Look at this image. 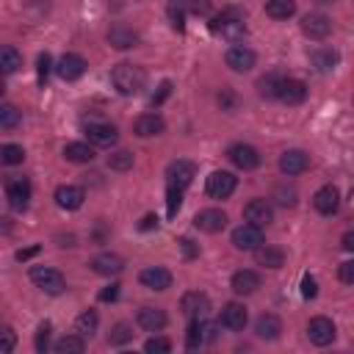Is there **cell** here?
<instances>
[{"label": "cell", "mask_w": 354, "mask_h": 354, "mask_svg": "<svg viewBox=\"0 0 354 354\" xmlns=\"http://www.w3.org/2000/svg\"><path fill=\"white\" fill-rule=\"evenodd\" d=\"M169 94H171V83H169V80H163V83H160V88H158V94H152V105H160Z\"/></svg>", "instance_id": "obj_50"}, {"label": "cell", "mask_w": 354, "mask_h": 354, "mask_svg": "<svg viewBox=\"0 0 354 354\" xmlns=\"http://www.w3.org/2000/svg\"><path fill=\"white\" fill-rule=\"evenodd\" d=\"M136 41H138V33L127 25H113L108 30V44L116 50H130V47H136Z\"/></svg>", "instance_id": "obj_29"}, {"label": "cell", "mask_w": 354, "mask_h": 354, "mask_svg": "<svg viewBox=\"0 0 354 354\" xmlns=\"http://www.w3.org/2000/svg\"><path fill=\"white\" fill-rule=\"evenodd\" d=\"M301 296H304V299H315V296H318V282H315V277H310V274L301 277Z\"/></svg>", "instance_id": "obj_45"}, {"label": "cell", "mask_w": 354, "mask_h": 354, "mask_svg": "<svg viewBox=\"0 0 354 354\" xmlns=\"http://www.w3.org/2000/svg\"><path fill=\"white\" fill-rule=\"evenodd\" d=\"M340 246H343L346 252H354V230H348V232L343 235V241H340Z\"/></svg>", "instance_id": "obj_57"}, {"label": "cell", "mask_w": 354, "mask_h": 354, "mask_svg": "<svg viewBox=\"0 0 354 354\" xmlns=\"http://www.w3.org/2000/svg\"><path fill=\"white\" fill-rule=\"evenodd\" d=\"M183 191L185 188H177V185H169L166 188V210H169V216H177V210L183 205Z\"/></svg>", "instance_id": "obj_42"}, {"label": "cell", "mask_w": 354, "mask_h": 354, "mask_svg": "<svg viewBox=\"0 0 354 354\" xmlns=\"http://www.w3.org/2000/svg\"><path fill=\"white\" fill-rule=\"evenodd\" d=\"M296 11V0H266V14L271 19H288Z\"/></svg>", "instance_id": "obj_34"}, {"label": "cell", "mask_w": 354, "mask_h": 354, "mask_svg": "<svg viewBox=\"0 0 354 354\" xmlns=\"http://www.w3.org/2000/svg\"><path fill=\"white\" fill-rule=\"evenodd\" d=\"M36 252H39V246H28V249H19V252H17V260H19V263H22V260H30Z\"/></svg>", "instance_id": "obj_56"}, {"label": "cell", "mask_w": 354, "mask_h": 354, "mask_svg": "<svg viewBox=\"0 0 354 354\" xmlns=\"http://www.w3.org/2000/svg\"><path fill=\"white\" fill-rule=\"evenodd\" d=\"M337 277H340V282H346V285H354V260H346V263H340V268H337Z\"/></svg>", "instance_id": "obj_47"}, {"label": "cell", "mask_w": 354, "mask_h": 354, "mask_svg": "<svg viewBox=\"0 0 354 354\" xmlns=\"http://www.w3.org/2000/svg\"><path fill=\"white\" fill-rule=\"evenodd\" d=\"M55 72H58L61 80L72 83V80H77V77L86 72V58L77 55V53H64V55L58 58V64H55Z\"/></svg>", "instance_id": "obj_6"}, {"label": "cell", "mask_w": 354, "mask_h": 354, "mask_svg": "<svg viewBox=\"0 0 354 354\" xmlns=\"http://www.w3.org/2000/svg\"><path fill=\"white\" fill-rule=\"evenodd\" d=\"M50 332H53V324L50 321H41L39 329H36V340H33V346H36L39 354H44L50 348Z\"/></svg>", "instance_id": "obj_41"}, {"label": "cell", "mask_w": 354, "mask_h": 354, "mask_svg": "<svg viewBox=\"0 0 354 354\" xmlns=\"http://www.w3.org/2000/svg\"><path fill=\"white\" fill-rule=\"evenodd\" d=\"M227 158L232 160V166H238L241 171H252L260 166V152L252 144H232L227 149Z\"/></svg>", "instance_id": "obj_5"}, {"label": "cell", "mask_w": 354, "mask_h": 354, "mask_svg": "<svg viewBox=\"0 0 354 354\" xmlns=\"http://www.w3.org/2000/svg\"><path fill=\"white\" fill-rule=\"evenodd\" d=\"M180 310H183L188 318H205L207 310H210V299H207L205 293H199V290H191V293H185V296L180 299Z\"/></svg>", "instance_id": "obj_20"}, {"label": "cell", "mask_w": 354, "mask_h": 354, "mask_svg": "<svg viewBox=\"0 0 354 354\" xmlns=\"http://www.w3.org/2000/svg\"><path fill=\"white\" fill-rule=\"evenodd\" d=\"M254 332L260 340H277L282 335V321L274 315V313H263L257 321H254Z\"/></svg>", "instance_id": "obj_28"}, {"label": "cell", "mask_w": 354, "mask_h": 354, "mask_svg": "<svg viewBox=\"0 0 354 354\" xmlns=\"http://www.w3.org/2000/svg\"><path fill=\"white\" fill-rule=\"evenodd\" d=\"M144 351H149V354H169L171 351V340H166V337H149L144 343Z\"/></svg>", "instance_id": "obj_44"}, {"label": "cell", "mask_w": 354, "mask_h": 354, "mask_svg": "<svg viewBox=\"0 0 354 354\" xmlns=\"http://www.w3.org/2000/svg\"><path fill=\"white\" fill-rule=\"evenodd\" d=\"M108 169H113V171H127V169H133V152L119 149V152L108 155Z\"/></svg>", "instance_id": "obj_40"}, {"label": "cell", "mask_w": 354, "mask_h": 354, "mask_svg": "<svg viewBox=\"0 0 354 354\" xmlns=\"http://www.w3.org/2000/svg\"><path fill=\"white\" fill-rule=\"evenodd\" d=\"M230 285H232V290L238 296H249V293H254L260 288V274L252 271V268H241V271L232 274V282Z\"/></svg>", "instance_id": "obj_27"}, {"label": "cell", "mask_w": 354, "mask_h": 354, "mask_svg": "<svg viewBox=\"0 0 354 354\" xmlns=\"http://www.w3.org/2000/svg\"><path fill=\"white\" fill-rule=\"evenodd\" d=\"M64 158L69 163H91L94 160V149L88 144H83V141H72V144L64 147Z\"/></svg>", "instance_id": "obj_32"}, {"label": "cell", "mask_w": 354, "mask_h": 354, "mask_svg": "<svg viewBox=\"0 0 354 354\" xmlns=\"http://www.w3.org/2000/svg\"><path fill=\"white\" fill-rule=\"evenodd\" d=\"M97 324H100L97 313H94V310H83V313L77 315V321H75V332H80L83 337H91V335L97 332Z\"/></svg>", "instance_id": "obj_36"}, {"label": "cell", "mask_w": 354, "mask_h": 354, "mask_svg": "<svg viewBox=\"0 0 354 354\" xmlns=\"http://www.w3.org/2000/svg\"><path fill=\"white\" fill-rule=\"evenodd\" d=\"M235 185H238V180H235V174H230V171H210V177H207V194L213 196V199H227L232 191H235Z\"/></svg>", "instance_id": "obj_7"}, {"label": "cell", "mask_w": 354, "mask_h": 354, "mask_svg": "<svg viewBox=\"0 0 354 354\" xmlns=\"http://www.w3.org/2000/svg\"><path fill=\"white\" fill-rule=\"evenodd\" d=\"M177 243H180V249H183V254H185V257H196V252H199V249L194 246V241H191V238H180Z\"/></svg>", "instance_id": "obj_52"}, {"label": "cell", "mask_w": 354, "mask_h": 354, "mask_svg": "<svg viewBox=\"0 0 354 354\" xmlns=\"http://www.w3.org/2000/svg\"><path fill=\"white\" fill-rule=\"evenodd\" d=\"M0 66H3L6 75H14V72L22 66V55H19L11 44H6V47L0 50Z\"/></svg>", "instance_id": "obj_37"}, {"label": "cell", "mask_w": 354, "mask_h": 354, "mask_svg": "<svg viewBox=\"0 0 354 354\" xmlns=\"http://www.w3.org/2000/svg\"><path fill=\"white\" fill-rule=\"evenodd\" d=\"M55 354H83L86 351V337L77 332V335H66L61 337L55 346H53Z\"/></svg>", "instance_id": "obj_33"}, {"label": "cell", "mask_w": 354, "mask_h": 354, "mask_svg": "<svg viewBox=\"0 0 354 354\" xmlns=\"http://www.w3.org/2000/svg\"><path fill=\"white\" fill-rule=\"evenodd\" d=\"M169 19H171V28L174 30H183L185 28V17H183V8L180 6H169Z\"/></svg>", "instance_id": "obj_48"}, {"label": "cell", "mask_w": 354, "mask_h": 354, "mask_svg": "<svg viewBox=\"0 0 354 354\" xmlns=\"http://www.w3.org/2000/svg\"><path fill=\"white\" fill-rule=\"evenodd\" d=\"M277 202L279 205H285V207H290V205H296V191H282V188H277Z\"/></svg>", "instance_id": "obj_51"}, {"label": "cell", "mask_w": 354, "mask_h": 354, "mask_svg": "<svg viewBox=\"0 0 354 354\" xmlns=\"http://www.w3.org/2000/svg\"><path fill=\"white\" fill-rule=\"evenodd\" d=\"M111 83L119 94L124 97H136L144 91L147 86V72L138 66V64H116L111 69Z\"/></svg>", "instance_id": "obj_1"}, {"label": "cell", "mask_w": 354, "mask_h": 354, "mask_svg": "<svg viewBox=\"0 0 354 354\" xmlns=\"http://www.w3.org/2000/svg\"><path fill=\"white\" fill-rule=\"evenodd\" d=\"M194 227L202 230V232H221L227 227V213L224 210H216V207H207V210H199L196 218H194Z\"/></svg>", "instance_id": "obj_14"}, {"label": "cell", "mask_w": 354, "mask_h": 354, "mask_svg": "<svg viewBox=\"0 0 354 354\" xmlns=\"http://www.w3.org/2000/svg\"><path fill=\"white\" fill-rule=\"evenodd\" d=\"M310 169V155L304 149H285L279 155V171L293 177V174H301Z\"/></svg>", "instance_id": "obj_11"}, {"label": "cell", "mask_w": 354, "mask_h": 354, "mask_svg": "<svg viewBox=\"0 0 354 354\" xmlns=\"http://www.w3.org/2000/svg\"><path fill=\"white\" fill-rule=\"evenodd\" d=\"M279 86H282V77L274 75V72L257 80V91H260V97H266V100H279Z\"/></svg>", "instance_id": "obj_35"}, {"label": "cell", "mask_w": 354, "mask_h": 354, "mask_svg": "<svg viewBox=\"0 0 354 354\" xmlns=\"http://www.w3.org/2000/svg\"><path fill=\"white\" fill-rule=\"evenodd\" d=\"M243 218L254 227H268L274 221V210L266 199H252L246 207H243Z\"/></svg>", "instance_id": "obj_18"}, {"label": "cell", "mask_w": 354, "mask_h": 354, "mask_svg": "<svg viewBox=\"0 0 354 354\" xmlns=\"http://www.w3.org/2000/svg\"><path fill=\"white\" fill-rule=\"evenodd\" d=\"M194 177H196V166L191 160H171L166 169L169 185H177V188H188Z\"/></svg>", "instance_id": "obj_12"}, {"label": "cell", "mask_w": 354, "mask_h": 354, "mask_svg": "<svg viewBox=\"0 0 354 354\" xmlns=\"http://www.w3.org/2000/svg\"><path fill=\"white\" fill-rule=\"evenodd\" d=\"M36 64H39V86L44 88V83H47V75H50V66H53V61H50V55H47V53H41Z\"/></svg>", "instance_id": "obj_46"}, {"label": "cell", "mask_w": 354, "mask_h": 354, "mask_svg": "<svg viewBox=\"0 0 354 354\" xmlns=\"http://www.w3.org/2000/svg\"><path fill=\"white\" fill-rule=\"evenodd\" d=\"M30 282H33L36 288H41L44 293H50V296H58V293H64V288H66L64 274H61L58 268H50V266H33V268H30Z\"/></svg>", "instance_id": "obj_3"}, {"label": "cell", "mask_w": 354, "mask_h": 354, "mask_svg": "<svg viewBox=\"0 0 354 354\" xmlns=\"http://www.w3.org/2000/svg\"><path fill=\"white\" fill-rule=\"evenodd\" d=\"M119 296V285L113 282V285H108L105 290H100V301H113Z\"/></svg>", "instance_id": "obj_53"}, {"label": "cell", "mask_w": 354, "mask_h": 354, "mask_svg": "<svg viewBox=\"0 0 354 354\" xmlns=\"http://www.w3.org/2000/svg\"><path fill=\"white\" fill-rule=\"evenodd\" d=\"M188 8H191L194 14H207V11H210V3H207V0H191Z\"/></svg>", "instance_id": "obj_54"}, {"label": "cell", "mask_w": 354, "mask_h": 354, "mask_svg": "<svg viewBox=\"0 0 354 354\" xmlns=\"http://www.w3.org/2000/svg\"><path fill=\"white\" fill-rule=\"evenodd\" d=\"M224 61H227V66H230L232 72H249V69L254 66L257 55H254V50H249V47H243V44H235V47L227 50Z\"/></svg>", "instance_id": "obj_13"}, {"label": "cell", "mask_w": 354, "mask_h": 354, "mask_svg": "<svg viewBox=\"0 0 354 354\" xmlns=\"http://www.w3.org/2000/svg\"><path fill=\"white\" fill-rule=\"evenodd\" d=\"M133 337V329L127 326V324H116L113 329H111V335H108V343L111 346H122V343H127Z\"/></svg>", "instance_id": "obj_43"}, {"label": "cell", "mask_w": 354, "mask_h": 354, "mask_svg": "<svg viewBox=\"0 0 354 354\" xmlns=\"http://www.w3.org/2000/svg\"><path fill=\"white\" fill-rule=\"evenodd\" d=\"M88 266H91V271L100 274V277H116V274L124 268V260H122L119 254H113V252H102V254H97Z\"/></svg>", "instance_id": "obj_22"}, {"label": "cell", "mask_w": 354, "mask_h": 354, "mask_svg": "<svg viewBox=\"0 0 354 354\" xmlns=\"http://www.w3.org/2000/svg\"><path fill=\"white\" fill-rule=\"evenodd\" d=\"M138 282L144 288H149V290H166V288H171V274L163 266H147L138 274Z\"/></svg>", "instance_id": "obj_15"}, {"label": "cell", "mask_w": 354, "mask_h": 354, "mask_svg": "<svg viewBox=\"0 0 354 354\" xmlns=\"http://www.w3.org/2000/svg\"><path fill=\"white\" fill-rule=\"evenodd\" d=\"M22 158H25V149L19 144H3L0 147V160L6 166H17V163H22Z\"/></svg>", "instance_id": "obj_39"}, {"label": "cell", "mask_w": 354, "mask_h": 354, "mask_svg": "<svg viewBox=\"0 0 354 354\" xmlns=\"http://www.w3.org/2000/svg\"><path fill=\"white\" fill-rule=\"evenodd\" d=\"M210 30L213 33H218L221 39H230V41H241L243 36H246V19H243V14H238V11H221L213 22H210Z\"/></svg>", "instance_id": "obj_2"}, {"label": "cell", "mask_w": 354, "mask_h": 354, "mask_svg": "<svg viewBox=\"0 0 354 354\" xmlns=\"http://www.w3.org/2000/svg\"><path fill=\"white\" fill-rule=\"evenodd\" d=\"M86 199V191L80 185H58L55 188V205L61 210H77Z\"/></svg>", "instance_id": "obj_21"}, {"label": "cell", "mask_w": 354, "mask_h": 354, "mask_svg": "<svg viewBox=\"0 0 354 354\" xmlns=\"http://www.w3.org/2000/svg\"><path fill=\"white\" fill-rule=\"evenodd\" d=\"M313 207H315L321 216H332V213H337V207H340V194H337V188H335V185H324V188H318L315 196H313Z\"/></svg>", "instance_id": "obj_17"}, {"label": "cell", "mask_w": 354, "mask_h": 354, "mask_svg": "<svg viewBox=\"0 0 354 354\" xmlns=\"http://www.w3.org/2000/svg\"><path fill=\"white\" fill-rule=\"evenodd\" d=\"M163 130H166V122L158 113H141L133 124V133L138 138H152V136H160Z\"/></svg>", "instance_id": "obj_25"}, {"label": "cell", "mask_w": 354, "mask_h": 354, "mask_svg": "<svg viewBox=\"0 0 354 354\" xmlns=\"http://www.w3.org/2000/svg\"><path fill=\"white\" fill-rule=\"evenodd\" d=\"M310 61H313V66H315L318 72H332V69L337 66L340 55H337V50H332V47H321V50H315V53L310 55Z\"/></svg>", "instance_id": "obj_31"}, {"label": "cell", "mask_w": 354, "mask_h": 354, "mask_svg": "<svg viewBox=\"0 0 354 354\" xmlns=\"http://www.w3.org/2000/svg\"><path fill=\"white\" fill-rule=\"evenodd\" d=\"M213 340H216V326L205 324L202 318H191V326L185 332V346L188 348H199V346L213 343Z\"/></svg>", "instance_id": "obj_10"}, {"label": "cell", "mask_w": 354, "mask_h": 354, "mask_svg": "<svg viewBox=\"0 0 354 354\" xmlns=\"http://www.w3.org/2000/svg\"><path fill=\"white\" fill-rule=\"evenodd\" d=\"M232 246L241 249V252H254L257 246H263V227H254V224H241L232 230Z\"/></svg>", "instance_id": "obj_4"}, {"label": "cell", "mask_w": 354, "mask_h": 354, "mask_svg": "<svg viewBox=\"0 0 354 354\" xmlns=\"http://www.w3.org/2000/svg\"><path fill=\"white\" fill-rule=\"evenodd\" d=\"M0 337H3V346H0V351H3V354H11V351H14V343H17V337H14V329H11V326H6V329L0 332Z\"/></svg>", "instance_id": "obj_49"}, {"label": "cell", "mask_w": 354, "mask_h": 354, "mask_svg": "<svg viewBox=\"0 0 354 354\" xmlns=\"http://www.w3.org/2000/svg\"><path fill=\"white\" fill-rule=\"evenodd\" d=\"M329 30H332V22H329V17H324V14H307V17L301 19V33H304L307 39L321 41V39L329 36Z\"/></svg>", "instance_id": "obj_19"}, {"label": "cell", "mask_w": 354, "mask_h": 354, "mask_svg": "<svg viewBox=\"0 0 354 354\" xmlns=\"http://www.w3.org/2000/svg\"><path fill=\"white\" fill-rule=\"evenodd\" d=\"M19 119H22V113H19L11 102H3V105H0V127H3V130H14V127L19 124Z\"/></svg>", "instance_id": "obj_38"}, {"label": "cell", "mask_w": 354, "mask_h": 354, "mask_svg": "<svg viewBox=\"0 0 354 354\" xmlns=\"http://www.w3.org/2000/svg\"><path fill=\"white\" fill-rule=\"evenodd\" d=\"M166 310L160 307H141L138 315H136V324L144 329V332H160L166 326Z\"/></svg>", "instance_id": "obj_23"}, {"label": "cell", "mask_w": 354, "mask_h": 354, "mask_svg": "<svg viewBox=\"0 0 354 354\" xmlns=\"http://www.w3.org/2000/svg\"><path fill=\"white\" fill-rule=\"evenodd\" d=\"M304 97H307L304 80H299V77H282L279 100H282L285 105H299V102H304Z\"/></svg>", "instance_id": "obj_24"}, {"label": "cell", "mask_w": 354, "mask_h": 354, "mask_svg": "<svg viewBox=\"0 0 354 354\" xmlns=\"http://www.w3.org/2000/svg\"><path fill=\"white\" fill-rule=\"evenodd\" d=\"M86 133H88V141L97 144V147H113L116 138H119V133L111 122H88Z\"/></svg>", "instance_id": "obj_16"}, {"label": "cell", "mask_w": 354, "mask_h": 354, "mask_svg": "<svg viewBox=\"0 0 354 354\" xmlns=\"http://www.w3.org/2000/svg\"><path fill=\"white\" fill-rule=\"evenodd\" d=\"M307 337H310V343H315V346H329V343L335 340V324H332L326 315H315V318H310V324H307Z\"/></svg>", "instance_id": "obj_9"}, {"label": "cell", "mask_w": 354, "mask_h": 354, "mask_svg": "<svg viewBox=\"0 0 354 354\" xmlns=\"http://www.w3.org/2000/svg\"><path fill=\"white\" fill-rule=\"evenodd\" d=\"M254 260L266 268H282L285 263V252L279 246H257L254 249Z\"/></svg>", "instance_id": "obj_30"}, {"label": "cell", "mask_w": 354, "mask_h": 354, "mask_svg": "<svg viewBox=\"0 0 354 354\" xmlns=\"http://www.w3.org/2000/svg\"><path fill=\"white\" fill-rule=\"evenodd\" d=\"M6 199L14 210H25L30 202V183L28 177H14L6 183Z\"/></svg>", "instance_id": "obj_8"}, {"label": "cell", "mask_w": 354, "mask_h": 354, "mask_svg": "<svg viewBox=\"0 0 354 354\" xmlns=\"http://www.w3.org/2000/svg\"><path fill=\"white\" fill-rule=\"evenodd\" d=\"M155 227H158V216H152V213H149V216H144V218H141V224H138V230H141V232L155 230Z\"/></svg>", "instance_id": "obj_55"}, {"label": "cell", "mask_w": 354, "mask_h": 354, "mask_svg": "<svg viewBox=\"0 0 354 354\" xmlns=\"http://www.w3.org/2000/svg\"><path fill=\"white\" fill-rule=\"evenodd\" d=\"M218 321H221V326H227V329L238 332V329H243V326H246V307H243V304H238V301H227V304L221 307Z\"/></svg>", "instance_id": "obj_26"}]
</instances>
